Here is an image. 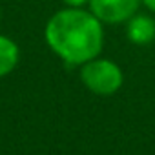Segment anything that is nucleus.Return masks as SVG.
I'll list each match as a JSON object with an SVG mask.
<instances>
[{
  "label": "nucleus",
  "mask_w": 155,
  "mask_h": 155,
  "mask_svg": "<svg viewBox=\"0 0 155 155\" xmlns=\"http://www.w3.org/2000/svg\"><path fill=\"white\" fill-rule=\"evenodd\" d=\"M140 2H142L150 11H153V13H155V0H140Z\"/></svg>",
  "instance_id": "7"
},
{
  "label": "nucleus",
  "mask_w": 155,
  "mask_h": 155,
  "mask_svg": "<svg viewBox=\"0 0 155 155\" xmlns=\"http://www.w3.org/2000/svg\"><path fill=\"white\" fill-rule=\"evenodd\" d=\"M126 26V37L137 44V46H146L153 42L155 38V20L148 15H133L130 17Z\"/></svg>",
  "instance_id": "4"
},
{
  "label": "nucleus",
  "mask_w": 155,
  "mask_h": 155,
  "mask_svg": "<svg viewBox=\"0 0 155 155\" xmlns=\"http://www.w3.org/2000/svg\"><path fill=\"white\" fill-rule=\"evenodd\" d=\"M18 57H20L18 46L9 37L0 35V79L17 68Z\"/></svg>",
  "instance_id": "5"
},
{
  "label": "nucleus",
  "mask_w": 155,
  "mask_h": 155,
  "mask_svg": "<svg viewBox=\"0 0 155 155\" xmlns=\"http://www.w3.org/2000/svg\"><path fill=\"white\" fill-rule=\"evenodd\" d=\"M62 2H64L68 8H82L86 2H90V0H62Z\"/></svg>",
  "instance_id": "6"
},
{
  "label": "nucleus",
  "mask_w": 155,
  "mask_h": 155,
  "mask_svg": "<svg viewBox=\"0 0 155 155\" xmlns=\"http://www.w3.org/2000/svg\"><path fill=\"white\" fill-rule=\"evenodd\" d=\"M44 37L51 51L69 66L95 58L104 44L102 22L91 11L81 8L57 11L48 20Z\"/></svg>",
  "instance_id": "1"
},
{
  "label": "nucleus",
  "mask_w": 155,
  "mask_h": 155,
  "mask_svg": "<svg viewBox=\"0 0 155 155\" xmlns=\"http://www.w3.org/2000/svg\"><path fill=\"white\" fill-rule=\"evenodd\" d=\"M81 79L84 82V86L97 95H113L115 91H119V88L122 86V71L120 68L106 58H91L88 62L82 64L81 69Z\"/></svg>",
  "instance_id": "2"
},
{
  "label": "nucleus",
  "mask_w": 155,
  "mask_h": 155,
  "mask_svg": "<svg viewBox=\"0 0 155 155\" xmlns=\"http://www.w3.org/2000/svg\"><path fill=\"white\" fill-rule=\"evenodd\" d=\"M140 0H90V11L106 24H120L137 13Z\"/></svg>",
  "instance_id": "3"
}]
</instances>
